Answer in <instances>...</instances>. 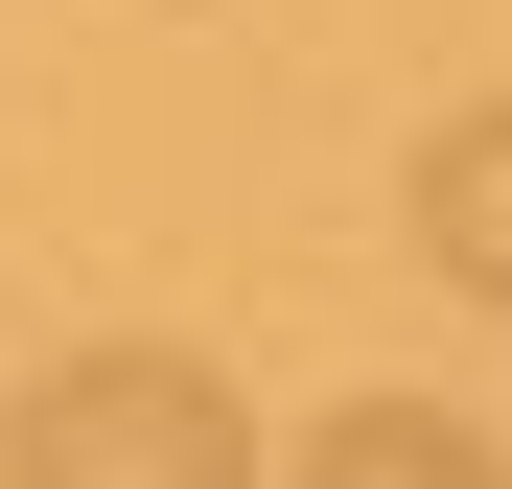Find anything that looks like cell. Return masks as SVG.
<instances>
[{
  "label": "cell",
  "mask_w": 512,
  "mask_h": 489,
  "mask_svg": "<svg viewBox=\"0 0 512 489\" xmlns=\"http://www.w3.org/2000/svg\"><path fill=\"white\" fill-rule=\"evenodd\" d=\"M419 257H443L466 303H512V94H466L443 140H419Z\"/></svg>",
  "instance_id": "obj_3"
},
{
  "label": "cell",
  "mask_w": 512,
  "mask_h": 489,
  "mask_svg": "<svg viewBox=\"0 0 512 489\" xmlns=\"http://www.w3.org/2000/svg\"><path fill=\"white\" fill-rule=\"evenodd\" d=\"M0 489H256V420L210 350H70L0 420Z\"/></svg>",
  "instance_id": "obj_1"
},
{
  "label": "cell",
  "mask_w": 512,
  "mask_h": 489,
  "mask_svg": "<svg viewBox=\"0 0 512 489\" xmlns=\"http://www.w3.org/2000/svg\"><path fill=\"white\" fill-rule=\"evenodd\" d=\"M280 489H512V443L466 420V396H350V420H303Z\"/></svg>",
  "instance_id": "obj_2"
}]
</instances>
